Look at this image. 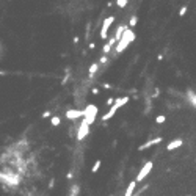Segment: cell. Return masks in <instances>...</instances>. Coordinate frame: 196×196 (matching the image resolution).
I'll list each match as a JSON object with an SVG mask.
<instances>
[{
  "label": "cell",
  "instance_id": "19",
  "mask_svg": "<svg viewBox=\"0 0 196 196\" xmlns=\"http://www.w3.org/2000/svg\"><path fill=\"white\" fill-rule=\"evenodd\" d=\"M187 96H188V101H190V102H192V104L196 107V94H195V93L188 91V94H187Z\"/></svg>",
  "mask_w": 196,
  "mask_h": 196
},
{
  "label": "cell",
  "instance_id": "2",
  "mask_svg": "<svg viewBox=\"0 0 196 196\" xmlns=\"http://www.w3.org/2000/svg\"><path fill=\"white\" fill-rule=\"evenodd\" d=\"M97 111H99V107L97 105H94V104H88L85 107V110H83V113H85V116H83V119L86 122L91 124L96 121V116H97Z\"/></svg>",
  "mask_w": 196,
  "mask_h": 196
},
{
  "label": "cell",
  "instance_id": "3",
  "mask_svg": "<svg viewBox=\"0 0 196 196\" xmlns=\"http://www.w3.org/2000/svg\"><path fill=\"white\" fill-rule=\"evenodd\" d=\"M152 168H154V163H152L151 160L149 162H146L144 163V166L143 168H141V170L138 171V174H137V179H135V182H141V181H143V179H146V177H148V174L151 173V170H152Z\"/></svg>",
  "mask_w": 196,
  "mask_h": 196
},
{
  "label": "cell",
  "instance_id": "1",
  "mask_svg": "<svg viewBox=\"0 0 196 196\" xmlns=\"http://www.w3.org/2000/svg\"><path fill=\"white\" fill-rule=\"evenodd\" d=\"M135 41V31L133 30H130L129 27H126V30H124V33L121 36V39L118 41V46H116V53H121L124 52L126 49L129 47L130 42H133Z\"/></svg>",
  "mask_w": 196,
  "mask_h": 196
},
{
  "label": "cell",
  "instance_id": "22",
  "mask_svg": "<svg viewBox=\"0 0 196 196\" xmlns=\"http://www.w3.org/2000/svg\"><path fill=\"white\" fill-rule=\"evenodd\" d=\"M107 61H108V57H107V55L101 57V60H99V66H101V64H105Z\"/></svg>",
  "mask_w": 196,
  "mask_h": 196
},
{
  "label": "cell",
  "instance_id": "15",
  "mask_svg": "<svg viewBox=\"0 0 196 196\" xmlns=\"http://www.w3.org/2000/svg\"><path fill=\"white\" fill-rule=\"evenodd\" d=\"M50 124H52L53 127L60 126V124H61V118H60V116H52L50 118Z\"/></svg>",
  "mask_w": 196,
  "mask_h": 196
},
{
  "label": "cell",
  "instance_id": "18",
  "mask_svg": "<svg viewBox=\"0 0 196 196\" xmlns=\"http://www.w3.org/2000/svg\"><path fill=\"white\" fill-rule=\"evenodd\" d=\"M115 5H116L118 8H126L127 5H129V2H127V0H116Z\"/></svg>",
  "mask_w": 196,
  "mask_h": 196
},
{
  "label": "cell",
  "instance_id": "7",
  "mask_svg": "<svg viewBox=\"0 0 196 196\" xmlns=\"http://www.w3.org/2000/svg\"><path fill=\"white\" fill-rule=\"evenodd\" d=\"M163 141V138L162 137H157V138H152V140H149V141H146L144 144H141V146H138V151H146V149H149V148H152V146H155V144H159V143H162Z\"/></svg>",
  "mask_w": 196,
  "mask_h": 196
},
{
  "label": "cell",
  "instance_id": "21",
  "mask_svg": "<svg viewBox=\"0 0 196 196\" xmlns=\"http://www.w3.org/2000/svg\"><path fill=\"white\" fill-rule=\"evenodd\" d=\"M187 11H188V7H182L181 9H179V16L182 17V16H185V13H187Z\"/></svg>",
  "mask_w": 196,
  "mask_h": 196
},
{
  "label": "cell",
  "instance_id": "13",
  "mask_svg": "<svg viewBox=\"0 0 196 196\" xmlns=\"http://www.w3.org/2000/svg\"><path fill=\"white\" fill-rule=\"evenodd\" d=\"M79 193H80V185L72 184L71 185V190H69V196H79Z\"/></svg>",
  "mask_w": 196,
  "mask_h": 196
},
{
  "label": "cell",
  "instance_id": "17",
  "mask_svg": "<svg viewBox=\"0 0 196 196\" xmlns=\"http://www.w3.org/2000/svg\"><path fill=\"white\" fill-rule=\"evenodd\" d=\"M101 165H102V160H96L94 165H93V168H91V173H97L99 168H101Z\"/></svg>",
  "mask_w": 196,
  "mask_h": 196
},
{
  "label": "cell",
  "instance_id": "11",
  "mask_svg": "<svg viewBox=\"0 0 196 196\" xmlns=\"http://www.w3.org/2000/svg\"><path fill=\"white\" fill-rule=\"evenodd\" d=\"M115 38H110V39H108V42H107V44H104V53H105V55H108V52H110L111 50V49H113V46H115Z\"/></svg>",
  "mask_w": 196,
  "mask_h": 196
},
{
  "label": "cell",
  "instance_id": "12",
  "mask_svg": "<svg viewBox=\"0 0 196 196\" xmlns=\"http://www.w3.org/2000/svg\"><path fill=\"white\" fill-rule=\"evenodd\" d=\"M124 30H126V25H119V27H118L116 31H115V36H113V38H115V41H119V39H121Z\"/></svg>",
  "mask_w": 196,
  "mask_h": 196
},
{
  "label": "cell",
  "instance_id": "10",
  "mask_svg": "<svg viewBox=\"0 0 196 196\" xmlns=\"http://www.w3.org/2000/svg\"><path fill=\"white\" fill-rule=\"evenodd\" d=\"M135 187H137V182H135V181H130V184L127 185V188H126V193H124V196H133Z\"/></svg>",
  "mask_w": 196,
  "mask_h": 196
},
{
  "label": "cell",
  "instance_id": "14",
  "mask_svg": "<svg viewBox=\"0 0 196 196\" xmlns=\"http://www.w3.org/2000/svg\"><path fill=\"white\" fill-rule=\"evenodd\" d=\"M97 71H99V63H93L90 69H88V72H90V77H93L94 74H97Z\"/></svg>",
  "mask_w": 196,
  "mask_h": 196
},
{
  "label": "cell",
  "instance_id": "20",
  "mask_svg": "<svg viewBox=\"0 0 196 196\" xmlns=\"http://www.w3.org/2000/svg\"><path fill=\"white\" fill-rule=\"evenodd\" d=\"M165 121H166V116H165V115H159V116L155 118V122H157V124H163Z\"/></svg>",
  "mask_w": 196,
  "mask_h": 196
},
{
  "label": "cell",
  "instance_id": "26",
  "mask_svg": "<svg viewBox=\"0 0 196 196\" xmlns=\"http://www.w3.org/2000/svg\"><path fill=\"white\" fill-rule=\"evenodd\" d=\"M91 91H93V94H97V93H99V90H97V88H93Z\"/></svg>",
  "mask_w": 196,
  "mask_h": 196
},
{
  "label": "cell",
  "instance_id": "23",
  "mask_svg": "<svg viewBox=\"0 0 196 196\" xmlns=\"http://www.w3.org/2000/svg\"><path fill=\"white\" fill-rule=\"evenodd\" d=\"M115 104V99H113V97H110V99L107 101V105H113Z\"/></svg>",
  "mask_w": 196,
  "mask_h": 196
},
{
  "label": "cell",
  "instance_id": "4",
  "mask_svg": "<svg viewBox=\"0 0 196 196\" xmlns=\"http://www.w3.org/2000/svg\"><path fill=\"white\" fill-rule=\"evenodd\" d=\"M113 22H115V16H108L104 20L102 28H101V39H107L108 38V30H110V27L113 25Z\"/></svg>",
  "mask_w": 196,
  "mask_h": 196
},
{
  "label": "cell",
  "instance_id": "27",
  "mask_svg": "<svg viewBox=\"0 0 196 196\" xmlns=\"http://www.w3.org/2000/svg\"><path fill=\"white\" fill-rule=\"evenodd\" d=\"M88 47H90V49H94V47H96V44H94V42H90V46H88Z\"/></svg>",
  "mask_w": 196,
  "mask_h": 196
},
{
  "label": "cell",
  "instance_id": "9",
  "mask_svg": "<svg viewBox=\"0 0 196 196\" xmlns=\"http://www.w3.org/2000/svg\"><path fill=\"white\" fill-rule=\"evenodd\" d=\"M118 110H119V108H118L116 105H111V107H110V110H108V111H107V113H105V115L102 116L101 119H102L104 122H105V121H108V119H111L113 116H115V113H116Z\"/></svg>",
  "mask_w": 196,
  "mask_h": 196
},
{
  "label": "cell",
  "instance_id": "24",
  "mask_svg": "<svg viewBox=\"0 0 196 196\" xmlns=\"http://www.w3.org/2000/svg\"><path fill=\"white\" fill-rule=\"evenodd\" d=\"M47 116H50V111H46V113H42V118H47Z\"/></svg>",
  "mask_w": 196,
  "mask_h": 196
},
{
  "label": "cell",
  "instance_id": "25",
  "mask_svg": "<svg viewBox=\"0 0 196 196\" xmlns=\"http://www.w3.org/2000/svg\"><path fill=\"white\" fill-rule=\"evenodd\" d=\"M102 86H104V88H107V90H108V88H111V86L108 85V83H102Z\"/></svg>",
  "mask_w": 196,
  "mask_h": 196
},
{
  "label": "cell",
  "instance_id": "6",
  "mask_svg": "<svg viewBox=\"0 0 196 196\" xmlns=\"http://www.w3.org/2000/svg\"><path fill=\"white\" fill-rule=\"evenodd\" d=\"M85 113L83 110H79V108H71V110L66 111V118L71 119V121H74V119H79V118H83Z\"/></svg>",
  "mask_w": 196,
  "mask_h": 196
},
{
  "label": "cell",
  "instance_id": "16",
  "mask_svg": "<svg viewBox=\"0 0 196 196\" xmlns=\"http://www.w3.org/2000/svg\"><path fill=\"white\" fill-rule=\"evenodd\" d=\"M137 24H138V17H137V16H132V17H130V20H129V28L132 30Z\"/></svg>",
  "mask_w": 196,
  "mask_h": 196
},
{
  "label": "cell",
  "instance_id": "5",
  "mask_svg": "<svg viewBox=\"0 0 196 196\" xmlns=\"http://www.w3.org/2000/svg\"><path fill=\"white\" fill-rule=\"evenodd\" d=\"M88 133H90V124L86 122L83 118H82L80 126H79V129H77V140L82 141L85 137H88Z\"/></svg>",
  "mask_w": 196,
  "mask_h": 196
},
{
  "label": "cell",
  "instance_id": "8",
  "mask_svg": "<svg viewBox=\"0 0 196 196\" xmlns=\"http://www.w3.org/2000/svg\"><path fill=\"white\" fill-rule=\"evenodd\" d=\"M182 144H184V140L182 138H176V140H173V141H170V143L166 144V151H176V149L181 148Z\"/></svg>",
  "mask_w": 196,
  "mask_h": 196
}]
</instances>
